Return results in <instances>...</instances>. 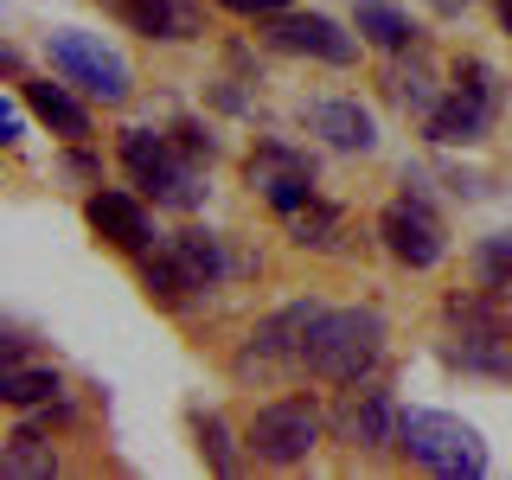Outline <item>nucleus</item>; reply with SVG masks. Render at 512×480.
Returning a JSON list of instances; mask_svg holds the SVG:
<instances>
[{
	"label": "nucleus",
	"mask_w": 512,
	"mask_h": 480,
	"mask_svg": "<svg viewBox=\"0 0 512 480\" xmlns=\"http://www.w3.org/2000/svg\"><path fill=\"white\" fill-rule=\"evenodd\" d=\"M506 340H461L448 346V365H461V372H487V378H512V352H500Z\"/></svg>",
	"instance_id": "26"
},
{
	"label": "nucleus",
	"mask_w": 512,
	"mask_h": 480,
	"mask_svg": "<svg viewBox=\"0 0 512 480\" xmlns=\"http://www.w3.org/2000/svg\"><path fill=\"white\" fill-rule=\"evenodd\" d=\"M20 96H26V109L39 116L52 135H64V141H90V103L77 96L71 84H52V77H20Z\"/></svg>",
	"instance_id": "15"
},
{
	"label": "nucleus",
	"mask_w": 512,
	"mask_h": 480,
	"mask_svg": "<svg viewBox=\"0 0 512 480\" xmlns=\"http://www.w3.org/2000/svg\"><path fill=\"white\" fill-rule=\"evenodd\" d=\"M122 167L160 212H199L205 205V160H192L173 135H154V128H122Z\"/></svg>",
	"instance_id": "3"
},
{
	"label": "nucleus",
	"mask_w": 512,
	"mask_h": 480,
	"mask_svg": "<svg viewBox=\"0 0 512 480\" xmlns=\"http://www.w3.org/2000/svg\"><path fill=\"white\" fill-rule=\"evenodd\" d=\"M301 122H308V135H320L340 154H372L378 148V122L359 96H314V103L301 109Z\"/></svg>",
	"instance_id": "14"
},
{
	"label": "nucleus",
	"mask_w": 512,
	"mask_h": 480,
	"mask_svg": "<svg viewBox=\"0 0 512 480\" xmlns=\"http://www.w3.org/2000/svg\"><path fill=\"white\" fill-rule=\"evenodd\" d=\"M448 320H455L461 340H506L512 320L500 314V295H493L487 282L480 288H461V295H448Z\"/></svg>",
	"instance_id": "19"
},
{
	"label": "nucleus",
	"mask_w": 512,
	"mask_h": 480,
	"mask_svg": "<svg viewBox=\"0 0 512 480\" xmlns=\"http://www.w3.org/2000/svg\"><path fill=\"white\" fill-rule=\"evenodd\" d=\"M320 436H327V416L314 397H269L244 423V448L256 468H301L320 448Z\"/></svg>",
	"instance_id": "6"
},
{
	"label": "nucleus",
	"mask_w": 512,
	"mask_h": 480,
	"mask_svg": "<svg viewBox=\"0 0 512 480\" xmlns=\"http://www.w3.org/2000/svg\"><path fill=\"white\" fill-rule=\"evenodd\" d=\"M384 359V314L378 308H320L301 340V372L320 384H359Z\"/></svg>",
	"instance_id": "1"
},
{
	"label": "nucleus",
	"mask_w": 512,
	"mask_h": 480,
	"mask_svg": "<svg viewBox=\"0 0 512 480\" xmlns=\"http://www.w3.org/2000/svg\"><path fill=\"white\" fill-rule=\"evenodd\" d=\"M0 141H20V109L7 103V116H0Z\"/></svg>",
	"instance_id": "30"
},
{
	"label": "nucleus",
	"mask_w": 512,
	"mask_h": 480,
	"mask_svg": "<svg viewBox=\"0 0 512 480\" xmlns=\"http://www.w3.org/2000/svg\"><path fill=\"white\" fill-rule=\"evenodd\" d=\"M0 468L13 480H52L58 474V448L39 436V423H20L7 436V448H0Z\"/></svg>",
	"instance_id": "20"
},
{
	"label": "nucleus",
	"mask_w": 512,
	"mask_h": 480,
	"mask_svg": "<svg viewBox=\"0 0 512 480\" xmlns=\"http://www.w3.org/2000/svg\"><path fill=\"white\" fill-rule=\"evenodd\" d=\"M474 276L493 288V295H506L512 288V231H493L474 244Z\"/></svg>",
	"instance_id": "25"
},
{
	"label": "nucleus",
	"mask_w": 512,
	"mask_h": 480,
	"mask_svg": "<svg viewBox=\"0 0 512 480\" xmlns=\"http://www.w3.org/2000/svg\"><path fill=\"white\" fill-rule=\"evenodd\" d=\"M500 103H506V77L487 58H455V84L423 116V141H436V148H480L493 135V122H500Z\"/></svg>",
	"instance_id": "2"
},
{
	"label": "nucleus",
	"mask_w": 512,
	"mask_h": 480,
	"mask_svg": "<svg viewBox=\"0 0 512 480\" xmlns=\"http://www.w3.org/2000/svg\"><path fill=\"white\" fill-rule=\"evenodd\" d=\"M378 237H384V250H391L404 269H436L448 256V224H442L436 205H429V192H423L416 173L404 180V192L378 212Z\"/></svg>",
	"instance_id": "7"
},
{
	"label": "nucleus",
	"mask_w": 512,
	"mask_h": 480,
	"mask_svg": "<svg viewBox=\"0 0 512 480\" xmlns=\"http://www.w3.org/2000/svg\"><path fill=\"white\" fill-rule=\"evenodd\" d=\"M397 455L423 474H442V480H480L493 468L487 436H480L474 423H461V416H448V410H404Z\"/></svg>",
	"instance_id": "4"
},
{
	"label": "nucleus",
	"mask_w": 512,
	"mask_h": 480,
	"mask_svg": "<svg viewBox=\"0 0 512 480\" xmlns=\"http://www.w3.org/2000/svg\"><path fill=\"white\" fill-rule=\"evenodd\" d=\"M384 96H391L397 109H410V116H429V109L442 103L436 77H429L423 52H391V71H384Z\"/></svg>",
	"instance_id": "18"
},
{
	"label": "nucleus",
	"mask_w": 512,
	"mask_h": 480,
	"mask_svg": "<svg viewBox=\"0 0 512 480\" xmlns=\"http://www.w3.org/2000/svg\"><path fill=\"white\" fill-rule=\"evenodd\" d=\"M160 244H167L173 263H180V276H186L192 295H205V288H218V282L250 276V269H256V256H231V250H224V237L205 231V224H186V231L160 237Z\"/></svg>",
	"instance_id": "12"
},
{
	"label": "nucleus",
	"mask_w": 512,
	"mask_h": 480,
	"mask_svg": "<svg viewBox=\"0 0 512 480\" xmlns=\"http://www.w3.org/2000/svg\"><path fill=\"white\" fill-rule=\"evenodd\" d=\"M493 13H500V26L512 32V0H493Z\"/></svg>",
	"instance_id": "31"
},
{
	"label": "nucleus",
	"mask_w": 512,
	"mask_h": 480,
	"mask_svg": "<svg viewBox=\"0 0 512 480\" xmlns=\"http://www.w3.org/2000/svg\"><path fill=\"white\" fill-rule=\"evenodd\" d=\"M263 26V39L276 45V52H295V58H320V64H352L359 58V26H340L333 13H301V7H288V13H269V20H256Z\"/></svg>",
	"instance_id": "9"
},
{
	"label": "nucleus",
	"mask_w": 512,
	"mask_h": 480,
	"mask_svg": "<svg viewBox=\"0 0 512 480\" xmlns=\"http://www.w3.org/2000/svg\"><path fill=\"white\" fill-rule=\"evenodd\" d=\"M45 64H52V77H64L71 90H84L90 103L116 109L135 96V71L122 64L116 45H103V32H84V26H58L45 32Z\"/></svg>",
	"instance_id": "5"
},
{
	"label": "nucleus",
	"mask_w": 512,
	"mask_h": 480,
	"mask_svg": "<svg viewBox=\"0 0 512 480\" xmlns=\"http://www.w3.org/2000/svg\"><path fill=\"white\" fill-rule=\"evenodd\" d=\"M199 455L212 461V474H237L250 461V448H237V436L224 429V416H199Z\"/></svg>",
	"instance_id": "24"
},
{
	"label": "nucleus",
	"mask_w": 512,
	"mask_h": 480,
	"mask_svg": "<svg viewBox=\"0 0 512 480\" xmlns=\"http://www.w3.org/2000/svg\"><path fill=\"white\" fill-rule=\"evenodd\" d=\"M173 141H180V148H186L192 160H212V154H218V135H212L205 122H192V116L173 122Z\"/></svg>",
	"instance_id": "27"
},
{
	"label": "nucleus",
	"mask_w": 512,
	"mask_h": 480,
	"mask_svg": "<svg viewBox=\"0 0 512 480\" xmlns=\"http://www.w3.org/2000/svg\"><path fill=\"white\" fill-rule=\"evenodd\" d=\"M352 26H359V39L378 45V52H416V45H423V26H416L404 7H391V0H359Z\"/></svg>",
	"instance_id": "16"
},
{
	"label": "nucleus",
	"mask_w": 512,
	"mask_h": 480,
	"mask_svg": "<svg viewBox=\"0 0 512 480\" xmlns=\"http://www.w3.org/2000/svg\"><path fill=\"white\" fill-rule=\"evenodd\" d=\"M58 173L64 180H103V167H96V154H84V141H71V154H58Z\"/></svg>",
	"instance_id": "28"
},
{
	"label": "nucleus",
	"mask_w": 512,
	"mask_h": 480,
	"mask_svg": "<svg viewBox=\"0 0 512 480\" xmlns=\"http://www.w3.org/2000/svg\"><path fill=\"white\" fill-rule=\"evenodd\" d=\"M224 13H244V20H269V13H288L295 0H218Z\"/></svg>",
	"instance_id": "29"
},
{
	"label": "nucleus",
	"mask_w": 512,
	"mask_h": 480,
	"mask_svg": "<svg viewBox=\"0 0 512 480\" xmlns=\"http://www.w3.org/2000/svg\"><path fill=\"white\" fill-rule=\"evenodd\" d=\"M0 397H7L13 410H39V404H58L64 397V378L52 365H7V372H0Z\"/></svg>",
	"instance_id": "21"
},
{
	"label": "nucleus",
	"mask_w": 512,
	"mask_h": 480,
	"mask_svg": "<svg viewBox=\"0 0 512 480\" xmlns=\"http://www.w3.org/2000/svg\"><path fill=\"white\" fill-rule=\"evenodd\" d=\"M333 436L346 448H359V455H384V448H397L404 436V404H397L391 391H346L340 410H333Z\"/></svg>",
	"instance_id": "11"
},
{
	"label": "nucleus",
	"mask_w": 512,
	"mask_h": 480,
	"mask_svg": "<svg viewBox=\"0 0 512 480\" xmlns=\"http://www.w3.org/2000/svg\"><path fill=\"white\" fill-rule=\"evenodd\" d=\"M340 224H346L340 205L314 199L308 212H295V218H288V237H295L301 250H340Z\"/></svg>",
	"instance_id": "22"
},
{
	"label": "nucleus",
	"mask_w": 512,
	"mask_h": 480,
	"mask_svg": "<svg viewBox=\"0 0 512 480\" xmlns=\"http://www.w3.org/2000/svg\"><path fill=\"white\" fill-rule=\"evenodd\" d=\"M103 7L141 39H186L192 32V7H180V0H103Z\"/></svg>",
	"instance_id": "17"
},
{
	"label": "nucleus",
	"mask_w": 512,
	"mask_h": 480,
	"mask_svg": "<svg viewBox=\"0 0 512 480\" xmlns=\"http://www.w3.org/2000/svg\"><path fill=\"white\" fill-rule=\"evenodd\" d=\"M141 288H148V301H160V308H180V301L192 295L186 276H180V263L167 256V244H154L148 256H141Z\"/></svg>",
	"instance_id": "23"
},
{
	"label": "nucleus",
	"mask_w": 512,
	"mask_h": 480,
	"mask_svg": "<svg viewBox=\"0 0 512 480\" xmlns=\"http://www.w3.org/2000/svg\"><path fill=\"white\" fill-rule=\"evenodd\" d=\"M84 218H90V231L103 237L109 250H122V256H148V250L160 244L154 212H148V192H128V186H96L90 199H84Z\"/></svg>",
	"instance_id": "10"
},
{
	"label": "nucleus",
	"mask_w": 512,
	"mask_h": 480,
	"mask_svg": "<svg viewBox=\"0 0 512 480\" xmlns=\"http://www.w3.org/2000/svg\"><path fill=\"white\" fill-rule=\"evenodd\" d=\"M244 180H250V192L276 218H295V212H308V205L320 199V192H314V160L301 154V148H288V141H276V135L250 148Z\"/></svg>",
	"instance_id": "8"
},
{
	"label": "nucleus",
	"mask_w": 512,
	"mask_h": 480,
	"mask_svg": "<svg viewBox=\"0 0 512 480\" xmlns=\"http://www.w3.org/2000/svg\"><path fill=\"white\" fill-rule=\"evenodd\" d=\"M314 314H320V301H288V308H276L269 320H256L244 359H237V372L250 378V372H269V365H288V359L301 365V340H308Z\"/></svg>",
	"instance_id": "13"
}]
</instances>
